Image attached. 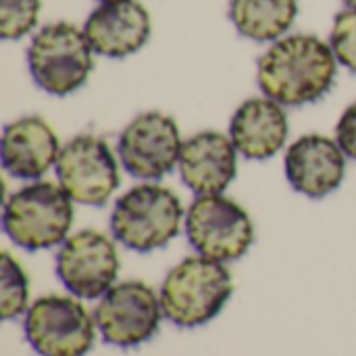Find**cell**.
I'll return each instance as SVG.
<instances>
[{
    "label": "cell",
    "mask_w": 356,
    "mask_h": 356,
    "mask_svg": "<svg viewBox=\"0 0 356 356\" xmlns=\"http://www.w3.org/2000/svg\"><path fill=\"white\" fill-rule=\"evenodd\" d=\"M338 65L330 42L313 33H290L263 52L257 83L265 96L284 106H305L330 94Z\"/></svg>",
    "instance_id": "1"
},
{
    "label": "cell",
    "mask_w": 356,
    "mask_h": 356,
    "mask_svg": "<svg viewBox=\"0 0 356 356\" xmlns=\"http://www.w3.org/2000/svg\"><path fill=\"white\" fill-rule=\"evenodd\" d=\"M73 215V198L58 181L35 179L6 198L2 229L23 250H50L69 238Z\"/></svg>",
    "instance_id": "2"
},
{
    "label": "cell",
    "mask_w": 356,
    "mask_h": 356,
    "mask_svg": "<svg viewBox=\"0 0 356 356\" xmlns=\"http://www.w3.org/2000/svg\"><path fill=\"white\" fill-rule=\"evenodd\" d=\"M232 294L234 282L225 263L196 254L184 259L167 273L159 298L167 321L194 330L213 321Z\"/></svg>",
    "instance_id": "3"
},
{
    "label": "cell",
    "mask_w": 356,
    "mask_h": 356,
    "mask_svg": "<svg viewBox=\"0 0 356 356\" xmlns=\"http://www.w3.org/2000/svg\"><path fill=\"white\" fill-rule=\"evenodd\" d=\"M186 211L179 196L156 184L142 181L117 198L111 213V232L134 252L165 248L181 229Z\"/></svg>",
    "instance_id": "4"
},
{
    "label": "cell",
    "mask_w": 356,
    "mask_h": 356,
    "mask_svg": "<svg viewBox=\"0 0 356 356\" xmlns=\"http://www.w3.org/2000/svg\"><path fill=\"white\" fill-rule=\"evenodd\" d=\"M94 54L83 27L69 21L48 23L29 42V75L42 92L69 96L86 86L94 69Z\"/></svg>",
    "instance_id": "5"
},
{
    "label": "cell",
    "mask_w": 356,
    "mask_h": 356,
    "mask_svg": "<svg viewBox=\"0 0 356 356\" xmlns=\"http://www.w3.org/2000/svg\"><path fill=\"white\" fill-rule=\"evenodd\" d=\"M190 246L213 261L242 259L254 244V223L244 207L225 194L196 196L184 221Z\"/></svg>",
    "instance_id": "6"
},
{
    "label": "cell",
    "mask_w": 356,
    "mask_h": 356,
    "mask_svg": "<svg viewBox=\"0 0 356 356\" xmlns=\"http://www.w3.org/2000/svg\"><path fill=\"white\" fill-rule=\"evenodd\" d=\"M25 340L40 356H86L96 342V319L71 296H42L23 315Z\"/></svg>",
    "instance_id": "7"
},
{
    "label": "cell",
    "mask_w": 356,
    "mask_h": 356,
    "mask_svg": "<svg viewBox=\"0 0 356 356\" xmlns=\"http://www.w3.org/2000/svg\"><path fill=\"white\" fill-rule=\"evenodd\" d=\"M119 154L111 144L94 134L71 138L56 161V181L77 204L102 207L106 204L121 184Z\"/></svg>",
    "instance_id": "8"
},
{
    "label": "cell",
    "mask_w": 356,
    "mask_h": 356,
    "mask_svg": "<svg viewBox=\"0 0 356 356\" xmlns=\"http://www.w3.org/2000/svg\"><path fill=\"white\" fill-rule=\"evenodd\" d=\"M163 317L159 294L140 280L115 284L94 311L102 340L123 350L146 344L159 332Z\"/></svg>",
    "instance_id": "9"
},
{
    "label": "cell",
    "mask_w": 356,
    "mask_h": 356,
    "mask_svg": "<svg viewBox=\"0 0 356 356\" xmlns=\"http://www.w3.org/2000/svg\"><path fill=\"white\" fill-rule=\"evenodd\" d=\"M181 148L184 140L175 119L161 111L134 117L117 142L121 167L142 181H154L171 173L179 165Z\"/></svg>",
    "instance_id": "10"
},
{
    "label": "cell",
    "mask_w": 356,
    "mask_h": 356,
    "mask_svg": "<svg viewBox=\"0 0 356 356\" xmlns=\"http://www.w3.org/2000/svg\"><path fill=\"white\" fill-rule=\"evenodd\" d=\"M54 265L58 280L75 298L96 300L115 286L121 263L108 236L81 229L60 244Z\"/></svg>",
    "instance_id": "11"
},
{
    "label": "cell",
    "mask_w": 356,
    "mask_h": 356,
    "mask_svg": "<svg viewBox=\"0 0 356 356\" xmlns=\"http://www.w3.org/2000/svg\"><path fill=\"white\" fill-rule=\"evenodd\" d=\"M346 152L336 138L307 134L292 142L284 156V173L294 192L307 198H325L346 175Z\"/></svg>",
    "instance_id": "12"
},
{
    "label": "cell",
    "mask_w": 356,
    "mask_h": 356,
    "mask_svg": "<svg viewBox=\"0 0 356 356\" xmlns=\"http://www.w3.org/2000/svg\"><path fill=\"white\" fill-rule=\"evenodd\" d=\"M92 50L106 58H125L142 50L152 35V19L138 0L100 2L83 23Z\"/></svg>",
    "instance_id": "13"
},
{
    "label": "cell",
    "mask_w": 356,
    "mask_h": 356,
    "mask_svg": "<svg viewBox=\"0 0 356 356\" xmlns=\"http://www.w3.org/2000/svg\"><path fill=\"white\" fill-rule=\"evenodd\" d=\"M238 150L221 131H198L184 142L179 177L196 196L223 194L238 173Z\"/></svg>",
    "instance_id": "14"
},
{
    "label": "cell",
    "mask_w": 356,
    "mask_h": 356,
    "mask_svg": "<svg viewBox=\"0 0 356 356\" xmlns=\"http://www.w3.org/2000/svg\"><path fill=\"white\" fill-rule=\"evenodd\" d=\"M60 148L52 125L38 115H27L2 129L0 161L8 175L35 181L56 167Z\"/></svg>",
    "instance_id": "15"
},
{
    "label": "cell",
    "mask_w": 356,
    "mask_h": 356,
    "mask_svg": "<svg viewBox=\"0 0 356 356\" xmlns=\"http://www.w3.org/2000/svg\"><path fill=\"white\" fill-rule=\"evenodd\" d=\"M288 134L286 106L265 94L244 100L234 111L227 131L238 154L250 161H267L280 154L288 142Z\"/></svg>",
    "instance_id": "16"
},
{
    "label": "cell",
    "mask_w": 356,
    "mask_h": 356,
    "mask_svg": "<svg viewBox=\"0 0 356 356\" xmlns=\"http://www.w3.org/2000/svg\"><path fill=\"white\" fill-rule=\"evenodd\" d=\"M298 0H229V21L252 42H277L298 17Z\"/></svg>",
    "instance_id": "17"
},
{
    "label": "cell",
    "mask_w": 356,
    "mask_h": 356,
    "mask_svg": "<svg viewBox=\"0 0 356 356\" xmlns=\"http://www.w3.org/2000/svg\"><path fill=\"white\" fill-rule=\"evenodd\" d=\"M29 309V280L21 263L10 252H2L0 263V313L4 321L25 315Z\"/></svg>",
    "instance_id": "18"
},
{
    "label": "cell",
    "mask_w": 356,
    "mask_h": 356,
    "mask_svg": "<svg viewBox=\"0 0 356 356\" xmlns=\"http://www.w3.org/2000/svg\"><path fill=\"white\" fill-rule=\"evenodd\" d=\"M42 0H0V35L2 40H19L27 35L40 17Z\"/></svg>",
    "instance_id": "19"
},
{
    "label": "cell",
    "mask_w": 356,
    "mask_h": 356,
    "mask_svg": "<svg viewBox=\"0 0 356 356\" xmlns=\"http://www.w3.org/2000/svg\"><path fill=\"white\" fill-rule=\"evenodd\" d=\"M330 46L342 67L356 73V8L340 10L330 31Z\"/></svg>",
    "instance_id": "20"
},
{
    "label": "cell",
    "mask_w": 356,
    "mask_h": 356,
    "mask_svg": "<svg viewBox=\"0 0 356 356\" xmlns=\"http://www.w3.org/2000/svg\"><path fill=\"white\" fill-rule=\"evenodd\" d=\"M336 140L348 159L356 161V100L342 113L336 125Z\"/></svg>",
    "instance_id": "21"
},
{
    "label": "cell",
    "mask_w": 356,
    "mask_h": 356,
    "mask_svg": "<svg viewBox=\"0 0 356 356\" xmlns=\"http://www.w3.org/2000/svg\"><path fill=\"white\" fill-rule=\"evenodd\" d=\"M346 4V8H356V0H342Z\"/></svg>",
    "instance_id": "22"
},
{
    "label": "cell",
    "mask_w": 356,
    "mask_h": 356,
    "mask_svg": "<svg viewBox=\"0 0 356 356\" xmlns=\"http://www.w3.org/2000/svg\"><path fill=\"white\" fill-rule=\"evenodd\" d=\"M98 2H119V0H98Z\"/></svg>",
    "instance_id": "23"
}]
</instances>
